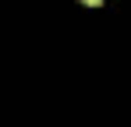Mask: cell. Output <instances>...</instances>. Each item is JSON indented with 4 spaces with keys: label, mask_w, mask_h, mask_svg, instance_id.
<instances>
[{
    "label": "cell",
    "mask_w": 131,
    "mask_h": 127,
    "mask_svg": "<svg viewBox=\"0 0 131 127\" xmlns=\"http://www.w3.org/2000/svg\"><path fill=\"white\" fill-rule=\"evenodd\" d=\"M82 4H89V7H99V4H103V0H82Z\"/></svg>",
    "instance_id": "obj_1"
}]
</instances>
